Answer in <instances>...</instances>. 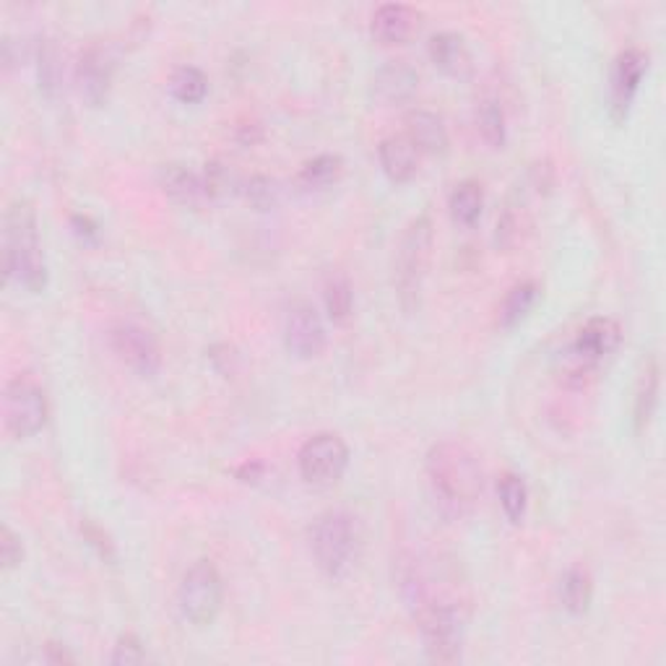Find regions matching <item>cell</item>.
<instances>
[{"instance_id": "cell-13", "label": "cell", "mask_w": 666, "mask_h": 666, "mask_svg": "<svg viewBox=\"0 0 666 666\" xmlns=\"http://www.w3.org/2000/svg\"><path fill=\"white\" fill-rule=\"evenodd\" d=\"M419 24H422V13L417 9H411L407 3H386L373 13L370 34L380 45L394 47L415 37Z\"/></svg>"}, {"instance_id": "cell-34", "label": "cell", "mask_w": 666, "mask_h": 666, "mask_svg": "<svg viewBox=\"0 0 666 666\" xmlns=\"http://www.w3.org/2000/svg\"><path fill=\"white\" fill-rule=\"evenodd\" d=\"M84 537L89 539V545H92V547H97V549H99V555L107 557V560H112V557H115L112 545H110V541H107V537H105L103 531H99L97 526L86 524V526H84Z\"/></svg>"}, {"instance_id": "cell-1", "label": "cell", "mask_w": 666, "mask_h": 666, "mask_svg": "<svg viewBox=\"0 0 666 666\" xmlns=\"http://www.w3.org/2000/svg\"><path fill=\"white\" fill-rule=\"evenodd\" d=\"M427 480L445 518H466L484 492L480 455L461 440H443L427 453Z\"/></svg>"}, {"instance_id": "cell-17", "label": "cell", "mask_w": 666, "mask_h": 666, "mask_svg": "<svg viewBox=\"0 0 666 666\" xmlns=\"http://www.w3.org/2000/svg\"><path fill=\"white\" fill-rule=\"evenodd\" d=\"M157 183L166 198H172L180 206H198L201 201H206L204 180H201L198 172L187 170L185 164L159 166Z\"/></svg>"}, {"instance_id": "cell-30", "label": "cell", "mask_w": 666, "mask_h": 666, "mask_svg": "<svg viewBox=\"0 0 666 666\" xmlns=\"http://www.w3.org/2000/svg\"><path fill=\"white\" fill-rule=\"evenodd\" d=\"M37 76H40V92L47 99H55L57 89L63 82V65H61V50L53 40H42L37 50Z\"/></svg>"}, {"instance_id": "cell-12", "label": "cell", "mask_w": 666, "mask_h": 666, "mask_svg": "<svg viewBox=\"0 0 666 666\" xmlns=\"http://www.w3.org/2000/svg\"><path fill=\"white\" fill-rule=\"evenodd\" d=\"M648 71V55L638 47H630L625 53L617 55V61L612 65L610 78V110L614 122H625L633 107L638 89L643 84V76Z\"/></svg>"}, {"instance_id": "cell-15", "label": "cell", "mask_w": 666, "mask_h": 666, "mask_svg": "<svg viewBox=\"0 0 666 666\" xmlns=\"http://www.w3.org/2000/svg\"><path fill=\"white\" fill-rule=\"evenodd\" d=\"M419 89V74L407 61H388L373 78L375 99L383 105H404Z\"/></svg>"}, {"instance_id": "cell-8", "label": "cell", "mask_w": 666, "mask_h": 666, "mask_svg": "<svg viewBox=\"0 0 666 666\" xmlns=\"http://www.w3.org/2000/svg\"><path fill=\"white\" fill-rule=\"evenodd\" d=\"M297 463H300V474L308 484L333 487L336 482H342L346 466H350V448L336 432H318L300 448Z\"/></svg>"}, {"instance_id": "cell-26", "label": "cell", "mask_w": 666, "mask_h": 666, "mask_svg": "<svg viewBox=\"0 0 666 666\" xmlns=\"http://www.w3.org/2000/svg\"><path fill=\"white\" fill-rule=\"evenodd\" d=\"M476 130L490 149H503L508 141V126H505V110L497 99H482L476 107Z\"/></svg>"}, {"instance_id": "cell-28", "label": "cell", "mask_w": 666, "mask_h": 666, "mask_svg": "<svg viewBox=\"0 0 666 666\" xmlns=\"http://www.w3.org/2000/svg\"><path fill=\"white\" fill-rule=\"evenodd\" d=\"M323 302H325V313H329V318L333 323L350 321V315L354 310L352 281L346 279L344 273H333V277L325 281Z\"/></svg>"}, {"instance_id": "cell-14", "label": "cell", "mask_w": 666, "mask_h": 666, "mask_svg": "<svg viewBox=\"0 0 666 666\" xmlns=\"http://www.w3.org/2000/svg\"><path fill=\"white\" fill-rule=\"evenodd\" d=\"M427 53H430V61L436 63L440 74H445L448 78H455V82H466V78H472L474 57L461 34L455 32L436 34V37H430V42H427Z\"/></svg>"}, {"instance_id": "cell-2", "label": "cell", "mask_w": 666, "mask_h": 666, "mask_svg": "<svg viewBox=\"0 0 666 666\" xmlns=\"http://www.w3.org/2000/svg\"><path fill=\"white\" fill-rule=\"evenodd\" d=\"M6 279L24 287L26 292L42 294L47 289V264L42 256L37 214L29 201H17L6 212L3 232Z\"/></svg>"}, {"instance_id": "cell-32", "label": "cell", "mask_w": 666, "mask_h": 666, "mask_svg": "<svg viewBox=\"0 0 666 666\" xmlns=\"http://www.w3.org/2000/svg\"><path fill=\"white\" fill-rule=\"evenodd\" d=\"M110 662L115 666L143 664V662H147V651H143V643L136 638L133 633H126V635H120L118 643H115Z\"/></svg>"}, {"instance_id": "cell-37", "label": "cell", "mask_w": 666, "mask_h": 666, "mask_svg": "<svg viewBox=\"0 0 666 666\" xmlns=\"http://www.w3.org/2000/svg\"><path fill=\"white\" fill-rule=\"evenodd\" d=\"M74 227L78 235H86V237H97V227H94V222L89 219V216H74Z\"/></svg>"}, {"instance_id": "cell-33", "label": "cell", "mask_w": 666, "mask_h": 666, "mask_svg": "<svg viewBox=\"0 0 666 666\" xmlns=\"http://www.w3.org/2000/svg\"><path fill=\"white\" fill-rule=\"evenodd\" d=\"M0 560H3L6 573L17 570L21 560H24V545H21V537L11 526H3V531H0Z\"/></svg>"}, {"instance_id": "cell-20", "label": "cell", "mask_w": 666, "mask_h": 666, "mask_svg": "<svg viewBox=\"0 0 666 666\" xmlns=\"http://www.w3.org/2000/svg\"><path fill=\"white\" fill-rule=\"evenodd\" d=\"M537 302H539L537 281H518V284L511 287V292L505 294V300L500 302L497 325L503 331H513L518 323L526 321Z\"/></svg>"}, {"instance_id": "cell-16", "label": "cell", "mask_w": 666, "mask_h": 666, "mask_svg": "<svg viewBox=\"0 0 666 666\" xmlns=\"http://www.w3.org/2000/svg\"><path fill=\"white\" fill-rule=\"evenodd\" d=\"M419 151L407 133H398V136H388V139L380 141L378 147V159L383 172H386V178L390 183L404 185L409 183L411 178L417 175L419 170Z\"/></svg>"}, {"instance_id": "cell-6", "label": "cell", "mask_w": 666, "mask_h": 666, "mask_svg": "<svg viewBox=\"0 0 666 666\" xmlns=\"http://www.w3.org/2000/svg\"><path fill=\"white\" fill-rule=\"evenodd\" d=\"M224 602V583L212 560H198L187 568L178 589V606L193 627H208L219 617Z\"/></svg>"}, {"instance_id": "cell-24", "label": "cell", "mask_w": 666, "mask_h": 666, "mask_svg": "<svg viewBox=\"0 0 666 666\" xmlns=\"http://www.w3.org/2000/svg\"><path fill=\"white\" fill-rule=\"evenodd\" d=\"M497 497H500V508H503L505 518L511 520L513 526H520L526 518L528 511V487L520 474H503L497 482Z\"/></svg>"}, {"instance_id": "cell-36", "label": "cell", "mask_w": 666, "mask_h": 666, "mask_svg": "<svg viewBox=\"0 0 666 666\" xmlns=\"http://www.w3.org/2000/svg\"><path fill=\"white\" fill-rule=\"evenodd\" d=\"M260 474H264V463L260 461H248L237 469V476H240L243 482H258Z\"/></svg>"}, {"instance_id": "cell-7", "label": "cell", "mask_w": 666, "mask_h": 666, "mask_svg": "<svg viewBox=\"0 0 666 666\" xmlns=\"http://www.w3.org/2000/svg\"><path fill=\"white\" fill-rule=\"evenodd\" d=\"M3 425L6 432L17 440L34 438L47 425L45 390L32 375H17L6 383Z\"/></svg>"}, {"instance_id": "cell-29", "label": "cell", "mask_w": 666, "mask_h": 666, "mask_svg": "<svg viewBox=\"0 0 666 666\" xmlns=\"http://www.w3.org/2000/svg\"><path fill=\"white\" fill-rule=\"evenodd\" d=\"M531 227V219H528V212L520 204H508L503 216L497 219L495 227V245L503 250H513L524 243L526 232Z\"/></svg>"}, {"instance_id": "cell-18", "label": "cell", "mask_w": 666, "mask_h": 666, "mask_svg": "<svg viewBox=\"0 0 666 666\" xmlns=\"http://www.w3.org/2000/svg\"><path fill=\"white\" fill-rule=\"evenodd\" d=\"M407 136L419 154L440 157L448 151V128L440 115L430 110H415L407 115Z\"/></svg>"}, {"instance_id": "cell-3", "label": "cell", "mask_w": 666, "mask_h": 666, "mask_svg": "<svg viewBox=\"0 0 666 666\" xmlns=\"http://www.w3.org/2000/svg\"><path fill=\"white\" fill-rule=\"evenodd\" d=\"M436 227L430 216H417L404 229L394 260V287L404 313H417L422 305V289L432 260Z\"/></svg>"}, {"instance_id": "cell-19", "label": "cell", "mask_w": 666, "mask_h": 666, "mask_svg": "<svg viewBox=\"0 0 666 666\" xmlns=\"http://www.w3.org/2000/svg\"><path fill=\"white\" fill-rule=\"evenodd\" d=\"M658 388H662V370H658V359L648 357L643 362L638 383H635V398H633V425L635 432L646 430L651 419L656 415L658 407Z\"/></svg>"}, {"instance_id": "cell-22", "label": "cell", "mask_w": 666, "mask_h": 666, "mask_svg": "<svg viewBox=\"0 0 666 666\" xmlns=\"http://www.w3.org/2000/svg\"><path fill=\"white\" fill-rule=\"evenodd\" d=\"M560 602L565 610L576 614V617H581V614L589 612V606L593 602V578L589 570L581 568V565H576V568H570L568 573L562 576Z\"/></svg>"}, {"instance_id": "cell-11", "label": "cell", "mask_w": 666, "mask_h": 666, "mask_svg": "<svg viewBox=\"0 0 666 666\" xmlns=\"http://www.w3.org/2000/svg\"><path fill=\"white\" fill-rule=\"evenodd\" d=\"M329 344L323 318L310 302H294L284 321V346L294 359H318Z\"/></svg>"}, {"instance_id": "cell-21", "label": "cell", "mask_w": 666, "mask_h": 666, "mask_svg": "<svg viewBox=\"0 0 666 666\" xmlns=\"http://www.w3.org/2000/svg\"><path fill=\"white\" fill-rule=\"evenodd\" d=\"M344 175V159L339 154H318L300 166L297 172V185L302 191H325L336 185Z\"/></svg>"}, {"instance_id": "cell-27", "label": "cell", "mask_w": 666, "mask_h": 666, "mask_svg": "<svg viewBox=\"0 0 666 666\" xmlns=\"http://www.w3.org/2000/svg\"><path fill=\"white\" fill-rule=\"evenodd\" d=\"M201 180H204L206 201H227L232 195L243 193L245 185L240 175L224 162H208L206 170L201 172Z\"/></svg>"}, {"instance_id": "cell-10", "label": "cell", "mask_w": 666, "mask_h": 666, "mask_svg": "<svg viewBox=\"0 0 666 666\" xmlns=\"http://www.w3.org/2000/svg\"><path fill=\"white\" fill-rule=\"evenodd\" d=\"M115 68H118V50L105 42H94L78 57L76 82L84 103L92 107H103L110 97Z\"/></svg>"}, {"instance_id": "cell-25", "label": "cell", "mask_w": 666, "mask_h": 666, "mask_svg": "<svg viewBox=\"0 0 666 666\" xmlns=\"http://www.w3.org/2000/svg\"><path fill=\"white\" fill-rule=\"evenodd\" d=\"M170 94L180 105H198L208 94V78L195 65H180L170 76Z\"/></svg>"}, {"instance_id": "cell-9", "label": "cell", "mask_w": 666, "mask_h": 666, "mask_svg": "<svg viewBox=\"0 0 666 666\" xmlns=\"http://www.w3.org/2000/svg\"><path fill=\"white\" fill-rule=\"evenodd\" d=\"M107 344H110L115 357L139 378H154L162 367V346H159L154 333L139 323H115L107 331Z\"/></svg>"}, {"instance_id": "cell-31", "label": "cell", "mask_w": 666, "mask_h": 666, "mask_svg": "<svg viewBox=\"0 0 666 666\" xmlns=\"http://www.w3.org/2000/svg\"><path fill=\"white\" fill-rule=\"evenodd\" d=\"M243 195L245 201L256 208V212H271L281 204V187L273 178L266 175H256L250 180H245L243 185Z\"/></svg>"}, {"instance_id": "cell-5", "label": "cell", "mask_w": 666, "mask_h": 666, "mask_svg": "<svg viewBox=\"0 0 666 666\" xmlns=\"http://www.w3.org/2000/svg\"><path fill=\"white\" fill-rule=\"evenodd\" d=\"M310 552L325 576L342 578L357 552V526L344 511H329L310 528Z\"/></svg>"}, {"instance_id": "cell-35", "label": "cell", "mask_w": 666, "mask_h": 666, "mask_svg": "<svg viewBox=\"0 0 666 666\" xmlns=\"http://www.w3.org/2000/svg\"><path fill=\"white\" fill-rule=\"evenodd\" d=\"M45 662H50V664H74L76 656L68 654V651H65L61 643H47V646H45Z\"/></svg>"}, {"instance_id": "cell-4", "label": "cell", "mask_w": 666, "mask_h": 666, "mask_svg": "<svg viewBox=\"0 0 666 666\" xmlns=\"http://www.w3.org/2000/svg\"><path fill=\"white\" fill-rule=\"evenodd\" d=\"M622 329L612 318H591L589 323L578 331V336L560 352V375L568 386L583 388L599 367L620 350Z\"/></svg>"}, {"instance_id": "cell-23", "label": "cell", "mask_w": 666, "mask_h": 666, "mask_svg": "<svg viewBox=\"0 0 666 666\" xmlns=\"http://www.w3.org/2000/svg\"><path fill=\"white\" fill-rule=\"evenodd\" d=\"M448 208H451V219L455 224H461V227H474L484 212L482 183H476V180H463V183L455 185L451 201H448Z\"/></svg>"}]
</instances>
